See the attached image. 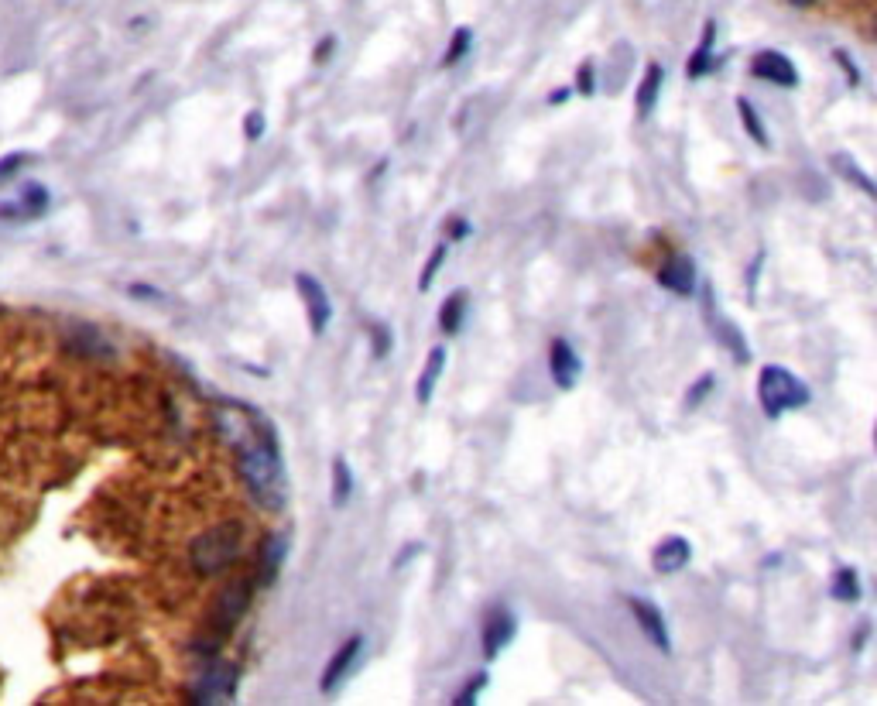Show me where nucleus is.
<instances>
[{
    "mask_svg": "<svg viewBox=\"0 0 877 706\" xmlns=\"http://www.w3.org/2000/svg\"><path fill=\"white\" fill-rule=\"evenodd\" d=\"M247 436L237 439V470L244 477L247 491L264 511H285L288 504V467L281 456V443L275 425L264 419L257 408L240 405Z\"/></svg>",
    "mask_w": 877,
    "mask_h": 706,
    "instance_id": "1",
    "label": "nucleus"
},
{
    "mask_svg": "<svg viewBox=\"0 0 877 706\" xmlns=\"http://www.w3.org/2000/svg\"><path fill=\"white\" fill-rule=\"evenodd\" d=\"M240 542H244V528H240L237 521L213 525L192 539L189 563L199 576H220L240 559Z\"/></svg>",
    "mask_w": 877,
    "mask_h": 706,
    "instance_id": "2",
    "label": "nucleus"
},
{
    "mask_svg": "<svg viewBox=\"0 0 877 706\" xmlns=\"http://www.w3.org/2000/svg\"><path fill=\"white\" fill-rule=\"evenodd\" d=\"M812 398L809 384L802 377H795L792 371L778 364L761 367L758 374V401L764 408L768 419H782L785 412H795V408H806Z\"/></svg>",
    "mask_w": 877,
    "mask_h": 706,
    "instance_id": "3",
    "label": "nucleus"
},
{
    "mask_svg": "<svg viewBox=\"0 0 877 706\" xmlns=\"http://www.w3.org/2000/svg\"><path fill=\"white\" fill-rule=\"evenodd\" d=\"M251 593L254 587L247 580H230L227 587L220 590V597H216L213 604V614H209V638L223 641L244 621L247 607H251Z\"/></svg>",
    "mask_w": 877,
    "mask_h": 706,
    "instance_id": "4",
    "label": "nucleus"
},
{
    "mask_svg": "<svg viewBox=\"0 0 877 706\" xmlns=\"http://www.w3.org/2000/svg\"><path fill=\"white\" fill-rule=\"evenodd\" d=\"M237 686H240V665L216 659V662L203 665V672H199L196 686L189 689V700L199 703V706L230 703L233 696H237Z\"/></svg>",
    "mask_w": 877,
    "mask_h": 706,
    "instance_id": "5",
    "label": "nucleus"
},
{
    "mask_svg": "<svg viewBox=\"0 0 877 706\" xmlns=\"http://www.w3.org/2000/svg\"><path fill=\"white\" fill-rule=\"evenodd\" d=\"M360 655H364V635H350L340 648H336L333 659L326 662L323 679H319V693H323V696H333L336 689H340V686L353 676V669H357Z\"/></svg>",
    "mask_w": 877,
    "mask_h": 706,
    "instance_id": "6",
    "label": "nucleus"
},
{
    "mask_svg": "<svg viewBox=\"0 0 877 706\" xmlns=\"http://www.w3.org/2000/svg\"><path fill=\"white\" fill-rule=\"evenodd\" d=\"M295 288H299V295H302V306H305V316H309L312 336H323L329 319H333V306H329V295H326L323 282H319L316 275L299 271V275H295Z\"/></svg>",
    "mask_w": 877,
    "mask_h": 706,
    "instance_id": "7",
    "label": "nucleus"
},
{
    "mask_svg": "<svg viewBox=\"0 0 877 706\" xmlns=\"http://www.w3.org/2000/svg\"><path fill=\"white\" fill-rule=\"evenodd\" d=\"M751 76L764 79V83L782 86V90H795V86H799V69H795V62L788 59L785 52H778V48H768V52L754 55Z\"/></svg>",
    "mask_w": 877,
    "mask_h": 706,
    "instance_id": "8",
    "label": "nucleus"
},
{
    "mask_svg": "<svg viewBox=\"0 0 877 706\" xmlns=\"http://www.w3.org/2000/svg\"><path fill=\"white\" fill-rule=\"evenodd\" d=\"M627 611H631V617L638 621V628L645 631V638L658 648V652H665V655L672 652L669 624H665L662 611H658V607L651 604V600H645V597H627Z\"/></svg>",
    "mask_w": 877,
    "mask_h": 706,
    "instance_id": "9",
    "label": "nucleus"
},
{
    "mask_svg": "<svg viewBox=\"0 0 877 706\" xmlns=\"http://www.w3.org/2000/svg\"><path fill=\"white\" fill-rule=\"evenodd\" d=\"M288 545H292V535L288 532L264 535L261 549H257V587H275V580L281 576V566H285Z\"/></svg>",
    "mask_w": 877,
    "mask_h": 706,
    "instance_id": "10",
    "label": "nucleus"
},
{
    "mask_svg": "<svg viewBox=\"0 0 877 706\" xmlns=\"http://www.w3.org/2000/svg\"><path fill=\"white\" fill-rule=\"evenodd\" d=\"M703 302H706V323H710L713 336L723 343V347H727L730 357L740 360V364H747V360H751V347H747L744 333H740L727 316H720V312H716V302H713V292H710V288H706V292H703Z\"/></svg>",
    "mask_w": 877,
    "mask_h": 706,
    "instance_id": "11",
    "label": "nucleus"
},
{
    "mask_svg": "<svg viewBox=\"0 0 877 706\" xmlns=\"http://www.w3.org/2000/svg\"><path fill=\"white\" fill-rule=\"evenodd\" d=\"M514 635H518V617L508 607H494L484 621V659L494 662L514 641Z\"/></svg>",
    "mask_w": 877,
    "mask_h": 706,
    "instance_id": "12",
    "label": "nucleus"
},
{
    "mask_svg": "<svg viewBox=\"0 0 877 706\" xmlns=\"http://www.w3.org/2000/svg\"><path fill=\"white\" fill-rule=\"evenodd\" d=\"M696 282H699V271L689 254H669V261L658 268V285L669 288L675 295H693Z\"/></svg>",
    "mask_w": 877,
    "mask_h": 706,
    "instance_id": "13",
    "label": "nucleus"
},
{
    "mask_svg": "<svg viewBox=\"0 0 877 706\" xmlns=\"http://www.w3.org/2000/svg\"><path fill=\"white\" fill-rule=\"evenodd\" d=\"M549 374L559 391H573L579 381V357L566 336H555L549 347Z\"/></svg>",
    "mask_w": 877,
    "mask_h": 706,
    "instance_id": "14",
    "label": "nucleus"
},
{
    "mask_svg": "<svg viewBox=\"0 0 877 706\" xmlns=\"http://www.w3.org/2000/svg\"><path fill=\"white\" fill-rule=\"evenodd\" d=\"M689 559H693V545H689V539H682V535H669L665 542L655 545L651 566H655V573L672 576V573H679V569H686Z\"/></svg>",
    "mask_w": 877,
    "mask_h": 706,
    "instance_id": "15",
    "label": "nucleus"
},
{
    "mask_svg": "<svg viewBox=\"0 0 877 706\" xmlns=\"http://www.w3.org/2000/svg\"><path fill=\"white\" fill-rule=\"evenodd\" d=\"M45 210H48V189L28 186L18 203L0 206V220H35V216H42Z\"/></svg>",
    "mask_w": 877,
    "mask_h": 706,
    "instance_id": "16",
    "label": "nucleus"
},
{
    "mask_svg": "<svg viewBox=\"0 0 877 706\" xmlns=\"http://www.w3.org/2000/svg\"><path fill=\"white\" fill-rule=\"evenodd\" d=\"M662 86H665V66H658V62H651V66L645 69V79H641L638 86V96H634V107H638V117L648 120L651 110L658 107V96H662Z\"/></svg>",
    "mask_w": 877,
    "mask_h": 706,
    "instance_id": "17",
    "label": "nucleus"
},
{
    "mask_svg": "<svg viewBox=\"0 0 877 706\" xmlns=\"http://www.w3.org/2000/svg\"><path fill=\"white\" fill-rule=\"evenodd\" d=\"M713 45H716V24H713V21H706L703 38H699L696 52L689 55V62H686V76H689V79H703V76H710V72L716 69Z\"/></svg>",
    "mask_w": 877,
    "mask_h": 706,
    "instance_id": "18",
    "label": "nucleus"
},
{
    "mask_svg": "<svg viewBox=\"0 0 877 706\" xmlns=\"http://www.w3.org/2000/svg\"><path fill=\"white\" fill-rule=\"evenodd\" d=\"M442 367H446V347H432L429 357H425L422 374H418V384H415L418 401H422V405H429V401H432V391H436V384L442 377Z\"/></svg>",
    "mask_w": 877,
    "mask_h": 706,
    "instance_id": "19",
    "label": "nucleus"
},
{
    "mask_svg": "<svg viewBox=\"0 0 877 706\" xmlns=\"http://www.w3.org/2000/svg\"><path fill=\"white\" fill-rule=\"evenodd\" d=\"M463 323H466V292L456 288V292L446 295V302H442L439 309V330L446 336H456L463 330Z\"/></svg>",
    "mask_w": 877,
    "mask_h": 706,
    "instance_id": "20",
    "label": "nucleus"
},
{
    "mask_svg": "<svg viewBox=\"0 0 877 706\" xmlns=\"http://www.w3.org/2000/svg\"><path fill=\"white\" fill-rule=\"evenodd\" d=\"M860 593H864V587H860V573L854 566H843L836 569L833 576V587H830V597L840 600V604H857Z\"/></svg>",
    "mask_w": 877,
    "mask_h": 706,
    "instance_id": "21",
    "label": "nucleus"
},
{
    "mask_svg": "<svg viewBox=\"0 0 877 706\" xmlns=\"http://www.w3.org/2000/svg\"><path fill=\"white\" fill-rule=\"evenodd\" d=\"M833 168H836V172H840V179L854 182V186H857L860 192H864V196H871V199L877 196L874 179L864 172V168L857 165V158H850V155H843V151H840V155H833Z\"/></svg>",
    "mask_w": 877,
    "mask_h": 706,
    "instance_id": "22",
    "label": "nucleus"
},
{
    "mask_svg": "<svg viewBox=\"0 0 877 706\" xmlns=\"http://www.w3.org/2000/svg\"><path fill=\"white\" fill-rule=\"evenodd\" d=\"M737 114H740V124H744V131L751 134V141L758 144V148H768V144H771L768 127L761 124L758 107H754V103L747 100V96H740V100H737Z\"/></svg>",
    "mask_w": 877,
    "mask_h": 706,
    "instance_id": "23",
    "label": "nucleus"
},
{
    "mask_svg": "<svg viewBox=\"0 0 877 706\" xmlns=\"http://www.w3.org/2000/svg\"><path fill=\"white\" fill-rule=\"evenodd\" d=\"M350 497H353V470L343 456H336L333 460V504L336 508H343Z\"/></svg>",
    "mask_w": 877,
    "mask_h": 706,
    "instance_id": "24",
    "label": "nucleus"
},
{
    "mask_svg": "<svg viewBox=\"0 0 877 706\" xmlns=\"http://www.w3.org/2000/svg\"><path fill=\"white\" fill-rule=\"evenodd\" d=\"M470 48H473V31H470V28H456V31H453V38H449L446 55H442V66H446V69L460 66L466 55H470Z\"/></svg>",
    "mask_w": 877,
    "mask_h": 706,
    "instance_id": "25",
    "label": "nucleus"
},
{
    "mask_svg": "<svg viewBox=\"0 0 877 706\" xmlns=\"http://www.w3.org/2000/svg\"><path fill=\"white\" fill-rule=\"evenodd\" d=\"M446 254H449V247H446V244H439L436 251L429 254V261H425V268H422V278H418V288H422V292H429L432 282H436L439 268H442V264H446Z\"/></svg>",
    "mask_w": 877,
    "mask_h": 706,
    "instance_id": "26",
    "label": "nucleus"
},
{
    "mask_svg": "<svg viewBox=\"0 0 877 706\" xmlns=\"http://www.w3.org/2000/svg\"><path fill=\"white\" fill-rule=\"evenodd\" d=\"M370 340H374V360H384L391 353V330L388 326H381V323H374L370 326Z\"/></svg>",
    "mask_w": 877,
    "mask_h": 706,
    "instance_id": "27",
    "label": "nucleus"
},
{
    "mask_svg": "<svg viewBox=\"0 0 877 706\" xmlns=\"http://www.w3.org/2000/svg\"><path fill=\"white\" fill-rule=\"evenodd\" d=\"M833 59L840 62V69H843V76H847V83H850V86H857V83H860V69H857L854 55H850L847 48H833Z\"/></svg>",
    "mask_w": 877,
    "mask_h": 706,
    "instance_id": "28",
    "label": "nucleus"
},
{
    "mask_svg": "<svg viewBox=\"0 0 877 706\" xmlns=\"http://www.w3.org/2000/svg\"><path fill=\"white\" fill-rule=\"evenodd\" d=\"M713 384H716V377H713V374H703V377H699L693 388H689V395H686V408H696L699 401H703V398L713 391Z\"/></svg>",
    "mask_w": 877,
    "mask_h": 706,
    "instance_id": "29",
    "label": "nucleus"
},
{
    "mask_svg": "<svg viewBox=\"0 0 877 706\" xmlns=\"http://www.w3.org/2000/svg\"><path fill=\"white\" fill-rule=\"evenodd\" d=\"M487 683H490V676H487V672H480V676L473 679L470 686H463V689H460V696H453V703H456V706H463V703H477L480 689H487Z\"/></svg>",
    "mask_w": 877,
    "mask_h": 706,
    "instance_id": "30",
    "label": "nucleus"
},
{
    "mask_svg": "<svg viewBox=\"0 0 877 706\" xmlns=\"http://www.w3.org/2000/svg\"><path fill=\"white\" fill-rule=\"evenodd\" d=\"M576 93L583 96H593L597 93V76H593V62H583L576 72Z\"/></svg>",
    "mask_w": 877,
    "mask_h": 706,
    "instance_id": "31",
    "label": "nucleus"
},
{
    "mask_svg": "<svg viewBox=\"0 0 877 706\" xmlns=\"http://www.w3.org/2000/svg\"><path fill=\"white\" fill-rule=\"evenodd\" d=\"M244 134H247V141H261L264 138V114H261V110H251V114L244 117Z\"/></svg>",
    "mask_w": 877,
    "mask_h": 706,
    "instance_id": "32",
    "label": "nucleus"
},
{
    "mask_svg": "<svg viewBox=\"0 0 877 706\" xmlns=\"http://www.w3.org/2000/svg\"><path fill=\"white\" fill-rule=\"evenodd\" d=\"M21 165H28V155H24V151H18V155H4V158H0V182L11 179L14 172H21Z\"/></svg>",
    "mask_w": 877,
    "mask_h": 706,
    "instance_id": "33",
    "label": "nucleus"
},
{
    "mask_svg": "<svg viewBox=\"0 0 877 706\" xmlns=\"http://www.w3.org/2000/svg\"><path fill=\"white\" fill-rule=\"evenodd\" d=\"M333 52H336V38H333V35H326L323 42L316 45V55H312V59H316V66H323L326 55H333Z\"/></svg>",
    "mask_w": 877,
    "mask_h": 706,
    "instance_id": "34",
    "label": "nucleus"
},
{
    "mask_svg": "<svg viewBox=\"0 0 877 706\" xmlns=\"http://www.w3.org/2000/svg\"><path fill=\"white\" fill-rule=\"evenodd\" d=\"M466 234H470V223L453 216V220H449V240H463Z\"/></svg>",
    "mask_w": 877,
    "mask_h": 706,
    "instance_id": "35",
    "label": "nucleus"
},
{
    "mask_svg": "<svg viewBox=\"0 0 877 706\" xmlns=\"http://www.w3.org/2000/svg\"><path fill=\"white\" fill-rule=\"evenodd\" d=\"M131 295H134V299H162V292H158V288H151V285H131Z\"/></svg>",
    "mask_w": 877,
    "mask_h": 706,
    "instance_id": "36",
    "label": "nucleus"
},
{
    "mask_svg": "<svg viewBox=\"0 0 877 706\" xmlns=\"http://www.w3.org/2000/svg\"><path fill=\"white\" fill-rule=\"evenodd\" d=\"M569 96H573V90H569V86H562V90H555V93L549 96V103H566Z\"/></svg>",
    "mask_w": 877,
    "mask_h": 706,
    "instance_id": "37",
    "label": "nucleus"
},
{
    "mask_svg": "<svg viewBox=\"0 0 877 706\" xmlns=\"http://www.w3.org/2000/svg\"><path fill=\"white\" fill-rule=\"evenodd\" d=\"M792 4H795V7H812V4H816V0H792Z\"/></svg>",
    "mask_w": 877,
    "mask_h": 706,
    "instance_id": "38",
    "label": "nucleus"
}]
</instances>
